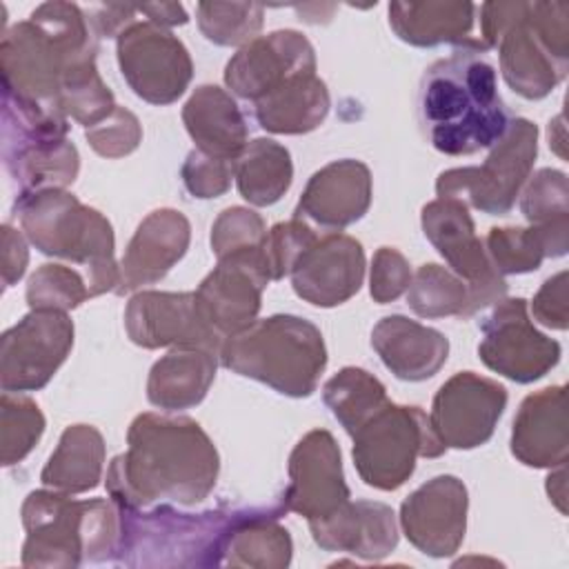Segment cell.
I'll return each mask as SVG.
<instances>
[{"label": "cell", "mask_w": 569, "mask_h": 569, "mask_svg": "<svg viewBox=\"0 0 569 569\" xmlns=\"http://www.w3.org/2000/svg\"><path fill=\"white\" fill-rule=\"evenodd\" d=\"M218 471V449L196 420L140 413L129 425L127 451L107 469V491L124 509L156 502L196 505L211 493Z\"/></svg>", "instance_id": "obj_1"}, {"label": "cell", "mask_w": 569, "mask_h": 569, "mask_svg": "<svg viewBox=\"0 0 569 569\" xmlns=\"http://www.w3.org/2000/svg\"><path fill=\"white\" fill-rule=\"evenodd\" d=\"M418 118L431 147L447 156L489 149L509 127L493 67L469 49H453L425 71Z\"/></svg>", "instance_id": "obj_2"}, {"label": "cell", "mask_w": 569, "mask_h": 569, "mask_svg": "<svg viewBox=\"0 0 569 569\" xmlns=\"http://www.w3.org/2000/svg\"><path fill=\"white\" fill-rule=\"evenodd\" d=\"M98 40L78 4L53 0L36 7L27 20L2 33V93L64 118L58 104L62 76L78 60L96 58Z\"/></svg>", "instance_id": "obj_3"}, {"label": "cell", "mask_w": 569, "mask_h": 569, "mask_svg": "<svg viewBox=\"0 0 569 569\" xmlns=\"http://www.w3.org/2000/svg\"><path fill=\"white\" fill-rule=\"evenodd\" d=\"M478 42L498 49L502 78L518 96L540 100L569 69V2H485Z\"/></svg>", "instance_id": "obj_4"}, {"label": "cell", "mask_w": 569, "mask_h": 569, "mask_svg": "<svg viewBox=\"0 0 569 569\" xmlns=\"http://www.w3.org/2000/svg\"><path fill=\"white\" fill-rule=\"evenodd\" d=\"M22 567H78L116 562L120 507L109 498L73 500L56 489L31 491L22 502Z\"/></svg>", "instance_id": "obj_5"}, {"label": "cell", "mask_w": 569, "mask_h": 569, "mask_svg": "<svg viewBox=\"0 0 569 569\" xmlns=\"http://www.w3.org/2000/svg\"><path fill=\"white\" fill-rule=\"evenodd\" d=\"M218 360L224 369L282 396L307 398L327 367V347L313 322L276 313L224 338Z\"/></svg>", "instance_id": "obj_6"}, {"label": "cell", "mask_w": 569, "mask_h": 569, "mask_svg": "<svg viewBox=\"0 0 569 569\" xmlns=\"http://www.w3.org/2000/svg\"><path fill=\"white\" fill-rule=\"evenodd\" d=\"M16 213L27 240L40 253L87 267L91 298L118 289L113 229L98 209L82 204L67 189H47L18 196Z\"/></svg>", "instance_id": "obj_7"}, {"label": "cell", "mask_w": 569, "mask_h": 569, "mask_svg": "<svg viewBox=\"0 0 569 569\" xmlns=\"http://www.w3.org/2000/svg\"><path fill=\"white\" fill-rule=\"evenodd\" d=\"M242 509L180 513L169 505L120 507V547L116 562L124 567H218L224 540L242 518Z\"/></svg>", "instance_id": "obj_8"}, {"label": "cell", "mask_w": 569, "mask_h": 569, "mask_svg": "<svg viewBox=\"0 0 569 569\" xmlns=\"http://www.w3.org/2000/svg\"><path fill=\"white\" fill-rule=\"evenodd\" d=\"M67 131V118L24 107L2 93V160L18 182V196L67 189L78 178L80 156Z\"/></svg>", "instance_id": "obj_9"}, {"label": "cell", "mask_w": 569, "mask_h": 569, "mask_svg": "<svg viewBox=\"0 0 569 569\" xmlns=\"http://www.w3.org/2000/svg\"><path fill=\"white\" fill-rule=\"evenodd\" d=\"M353 465L365 485L393 491L416 469V458H438L447 447L420 407L387 402L353 436Z\"/></svg>", "instance_id": "obj_10"}, {"label": "cell", "mask_w": 569, "mask_h": 569, "mask_svg": "<svg viewBox=\"0 0 569 569\" xmlns=\"http://www.w3.org/2000/svg\"><path fill=\"white\" fill-rule=\"evenodd\" d=\"M536 156L538 127L527 118H513L480 167L442 171L436 180V193L438 198L462 200L482 213L502 216L520 196Z\"/></svg>", "instance_id": "obj_11"}, {"label": "cell", "mask_w": 569, "mask_h": 569, "mask_svg": "<svg viewBox=\"0 0 569 569\" xmlns=\"http://www.w3.org/2000/svg\"><path fill=\"white\" fill-rule=\"evenodd\" d=\"M116 56L131 91L149 104L176 102L193 78V62L182 40L147 18L116 38Z\"/></svg>", "instance_id": "obj_12"}, {"label": "cell", "mask_w": 569, "mask_h": 569, "mask_svg": "<svg viewBox=\"0 0 569 569\" xmlns=\"http://www.w3.org/2000/svg\"><path fill=\"white\" fill-rule=\"evenodd\" d=\"M420 224L451 271L467 282L471 316L507 296V282L491 264L482 240L476 236L469 207L462 200L436 198L427 202Z\"/></svg>", "instance_id": "obj_13"}, {"label": "cell", "mask_w": 569, "mask_h": 569, "mask_svg": "<svg viewBox=\"0 0 569 569\" xmlns=\"http://www.w3.org/2000/svg\"><path fill=\"white\" fill-rule=\"evenodd\" d=\"M480 331V360L513 382H533L560 360V345L533 327L525 298L498 300L482 318Z\"/></svg>", "instance_id": "obj_14"}, {"label": "cell", "mask_w": 569, "mask_h": 569, "mask_svg": "<svg viewBox=\"0 0 569 569\" xmlns=\"http://www.w3.org/2000/svg\"><path fill=\"white\" fill-rule=\"evenodd\" d=\"M73 347V322L67 311L31 309L0 340L2 391H38Z\"/></svg>", "instance_id": "obj_15"}, {"label": "cell", "mask_w": 569, "mask_h": 569, "mask_svg": "<svg viewBox=\"0 0 569 569\" xmlns=\"http://www.w3.org/2000/svg\"><path fill=\"white\" fill-rule=\"evenodd\" d=\"M269 282L271 278L260 247L220 258L193 293L202 318L224 340L256 322L262 291Z\"/></svg>", "instance_id": "obj_16"}, {"label": "cell", "mask_w": 569, "mask_h": 569, "mask_svg": "<svg viewBox=\"0 0 569 569\" xmlns=\"http://www.w3.org/2000/svg\"><path fill=\"white\" fill-rule=\"evenodd\" d=\"M505 407L507 389L500 382L460 371L433 396L429 422L447 449H476L493 436Z\"/></svg>", "instance_id": "obj_17"}, {"label": "cell", "mask_w": 569, "mask_h": 569, "mask_svg": "<svg viewBox=\"0 0 569 569\" xmlns=\"http://www.w3.org/2000/svg\"><path fill=\"white\" fill-rule=\"evenodd\" d=\"M124 329L142 349L204 347L220 353L224 342L202 318L193 291H138L127 302Z\"/></svg>", "instance_id": "obj_18"}, {"label": "cell", "mask_w": 569, "mask_h": 569, "mask_svg": "<svg viewBox=\"0 0 569 569\" xmlns=\"http://www.w3.org/2000/svg\"><path fill=\"white\" fill-rule=\"evenodd\" d=\"M289 485L282 505L309 520H320L349 502L342 458L336 438L327 429H313L298 440L287 465Z\"/></svg>", "instance_id": "obj_19"}, {"label": "cell", "mask_w": 569, "mask_h": 569, "mask_svg": "<svg viewBox=\"0 0 569 569\" xmlns=\"http://www.w3.org/2000/svg\"><path fill=\"white\" fill-rule=\"evenodd\" d=\"M467 507L465 482L449 473L436 476L402 500V533L418 551L431 558L453 556L467 531Z\"/></svg>", "instance_id": "obj_20"}, {"label": "cell", "mask_w": 569, "mask_h": 569, "mask_svg": "<svg viewBox=\"0 0 569 569\" xmlns=\"http://www.w3.org/2000/svg\"><path fill=\"white\" fill-rule=\"evenodd\" d=\"M316 71L311 42L293 29L258 36L233 53L224 69V84L242 100H260L284 80Z\"/></svg>", "instance_id": "obj_21"}, {"label": "cell", "mask_w": 569, "mask_h": 569, "mask_svg": "<svg viewBox=\"0 0 569 569\" xmlns=\"http://www.w3.org/2000/svg\"><path fill=\"white\" fill-rule=\"evenodd\" d=\"M296 296L316 307H338L353 298L365 280L362 244L340 231L318 236L291 269Z\"/></svg>", "instance_id": "obj_22"}, {"label": "cell", "mask_w": 569, "mask_h": 569, "mask_svg": "<svg viewBox=\"0 0 569 569\" xmlns=\"http://www.w3.org/2000/svg\"><path fill=\"white\" fill-rule=\"evenodd\" d=\"M371 204V171L365 162L342 158L318 169L293 211V218L311 220L322 229H345L358 222Z\"/></svg>", "instance_id": "obj_23"}, {"label": "cell", "mask_w": 569, "mask_h": 569, "mask_svg": "<svg viewBox=\"0 0 569 569\" xmlns=\"http://www.w3.org/2000/svg\"><path fill=\"white\" fill-rule=\"evenodd\" d=\"M191 224L178 209H156L136 229L120 260L116 293H129L162 280L187 253Z\"/></svg>", "instance_id": "obj_24"}, {"label": "cell", "mask_w": 569, "mask_h": 569, "mask_svg": "<svg viewBox=\"0 0 569 569\" xmlns=\"http://www.w3.org/2000/svg\"><path fill=\"white\" fill-rule=\"evenodd\" d=\"M511 453L527 467L553 469L567 462V391L553 385L529 393L513 418Z\"/></svg>", "instance_id": "obj_25"}, {"label": "cell", "mask_w": 569, "mask_h": 569, "mask_svg": "<svg viewBox=\"0 0 569 569\" xmlns=\"http://www.w3.org/2000/svg\"><path fill=\"white\" fill-rule=\"evenodd\" d=\"M316 545L325 551H345L365 560H382L398 545L396 513L376 500L345 502L327 518L309 520Z\"/></svg>", "instance_id": "obj_26"}, {"label": "cell", "mask_w": 569, "mask_h": 569, "mask_svg": "<svg viewBox=\"0 0 569 569\" xmlns=\"http://www.w3.org/2000/svg\"><path fill=\"white\" fill-rule=\"evenodd\" d=\"M371 347L382 365L400 380L420 382L440 371L449 356V340L407 316H385L371 331Z\"/></svg>", "instance_id": "obj_27"}, {"label": "cell", "mask_w": 569, "mask_h": 569, "mask_svg": "<svg viewBox=\"0 0 569 569\" xmlns=\"http://www.w3.org/2000/svg\"><path fill=\"white\" fill-rule=\"evenodd\" d=\"M478 7L460 0H427V2H391L389 24L393 33L413 47L453 44L482 53L478 38H471L473 16Z\"/></svg>", "instance_id": "obj_28"}, {"label": "cell", "mask_w": 569, "mask_h": 569, "mask_svg": "<svg viewBox=\"0 0 569 569\" xmlns=\"http://www.w3.org/2000/svg\"><path fill=\"white\" fill-rule=\"evenodd\" d=\"M182 122L196 149L236 162L247 147V120L238 102L218 84L198 87L182 107Z\"/></svg>", "instance_id": "obj_29"}, {"label": "cell", "mask_w": 569, "mask_h": 569, "mask_svg": "<svg viewBox=\"0 0 569 569\" xmlns=\"http://www.w3.org/2000/svg\"><path fill=\"white\" fill-rule=\"evenodd\" d=\"M218 353L204 347H173L149 371L147 398L153 407L180 411L204 400L218 369Z\"/></svg>", "instance_id": "obj_30"}, {"label": "cell", "mask_w": 569, "mask_h": 569, "mask_svg": "<svg viewBox=\"0 0 569 569\" xmlns=\"http://www.w3.org/2000/svg\"><path fill=\"white\" fill-rule=\"evenodd\" d=\"M331 107L329 89L316 71L298 73L253 102L258 124L271 133L298 136L322 124Z\"/></svg>", "instance_id": "obj_31"}, {"label": "cell", "mask_w": 569, "mask_h": 569, "mask_svg": "<svg viewBox=\"0 0 569 569\" xmlns=\"http://www.w3.org/2000/svg\"><path fill=\"white\" fill-rule=\"evenodd\" d=\"M287 513L284 505L247 507L224 540L222 565L251 569H284L291 562L293 542L289 531L278 525Z\"/></svg>", "instance_id": "obj_32"}, {"label": "cell", "mask_w": 569, "mask_h": 569, "mask_svg": "<svg viewBox=\"0 0 569 569\" xmlns=\"http://www.w3.org/2000/svg\"><path fill=\"white\" fill-rule=\"evenodd\" d=\"M487 256L500 276L536 271L545 258L569 249V220L529 227H493L485 240Z\"/></svg>", "instance_id": "obj_33"}, {"label": "cell", "mask_w": 569, "mask_h": 569, "mask_svg": "<svg viewBox=\"0 0 569 569\" xmlns=\"http://www.w3.org/2000/svg\"><path fill=\"white\" fill-rule=\"evenodd\" d=\"M104 440L91 425H71L62 431L56 451L40 471L44 487L62 493H84L100 485Z\"/></svg>", "instance_id": "obj_34"}, {"label": "cell", "mask_w": 569, "mask_h": 569, "mask_svg": "<svg viewBox=\"0 0 569 569\" xmlns=\"http://www.w3.org/2000/svg\"><path fill=\"white\" fill-rule=\"evenodd\" d=\"M233 178L240 196L256 204L269 207L278 202L293 180V164L287 147L271 138L247 142L233 164Z\"/></svg>", "instance_id": "obj_35"}, {"label": "cell", "mask_w": 569, "mask_h": 569, "mask_svg": "<svg viewBox=\"0 0 569 569\" xmlns=\"http://www.w3.org/2000/svg\"><path fill=\"white\" fill-rule=\"evenodd\" d=\"M322 400L349 436L389 402L385 385L360 367H345L329 378L322 387Z\"/></svg>", "instance_id": "obj_36"}, {"label": "cell", "mask_w": 569, "mask_h": 569, "mask_svg": "<svg viewBox=\"0 0 569 569\" xmlns=\"http://www.w3.org/2000/svg\"><path fill=\"white\" fill-rule=\"evenodd\" d=\"M407 305L420 318H471L469 287L462 278L440 264H422L407 289Z\"/></svg>", "instance_id": "obj_37"}, {"label": "cell", "mask_w": 569, "mask_h": 569, "mask_svg": "<svg viewBox=\"0 0 569 569\" xmlns=\"http://www.w3.org/2000/svg\"><path fill=\"white\" fill-rule=\"evenodd\" d=\"M60 111L84 129L102 122L118 107L111 89L102 82L96 58H82L67 69L60 82Z\"/></svg>", "instance_id": "obj_38"}, {"label": "cell", "mask_w": 569, "mask_h": 569, "mask_svg": "<svg viewBox=\"0 0 569 569\" xmlns=\"http://www.w3.org/2000/svg\"><path fill=\"white\" fill-rule=\"evenodd\" d=\"M198 27L202 36L220 47H244L264 22V7L256 2H198Z\"/></svg>", "instance_id": "obj_39"}, {"label": "cell", "mask_w": 569, "mask_h": 569, "mask_svg": "<svg viewBox=\"0 0 569 569\" xmlns=\"http://www.w3.org/2000/svg\"><path fill=\"white\" fill-rule=\"evenodd\" d=\"M44 431L40 407L20 393L2 391L0 398V460L11 467L29 456Z\"/></svg>", "instance_id": "obj_40"}, {"label": "cell", "mask_w": 569, "mask_h": 569, "mask_svg": "<svg viewBox=\"0 0 569 569\" xmlns=\"http://www.w3.org/2000/svg\"><path fill=\"white\" fill-rule=\"evenodd\" d=\"M91 298L82 276L64 264H42L27 282L29 309L69 311Z\"/></svg>", "instance_id": "obj_41"}, {"label": "cell", "mask_w": 569, "mask_h": 569, "mask_svg": "<svg viewBox=\"0 0 569 569\" xmlns=\"http://www.w3.org/2000/svg\"><path fill=\"white\" fill-rule=\"evenodd\" d=\"M520 211L529 224H551L569 220V182L558 169H540L525 182Z\"/></svg>", "instance_id": "obj_42"}, {"label": "cell", "mask_w": 569, "mask_h": 569, "mask_svg": "<svg viewBox=\"0 0 569 569\" xmlns=\"http://www.w3.org/2000/svg\"><path fill=\"white\" fill-rule=\"evenodd\" d=\"M267 238V227L260 213L247 207H229L211 224V251L216 258L260 249Z\"/></svg>", "instance_id": "obj_43"}, {"label": "cell", "mask_w": 569, "mask_h": 569, "mask_svg": "<svg viewBox=\"0 0 569 569\" xmlns=\"http://www.w3.org/2000/svg\"><path fill=\"white\" fill-rule=\"evenodd\" d=\"M318 240L316 231L300 218L278 222L267 231L262 253L267 260L269 278L280 280L291 273L298 258Z\"/></svg>", "instance_id": "obj_44"}, {"label": "cell", "mask_w": 569, "mask_h": 569, "mask_svg": "<svg viewBox=\"0 0 569 569\" xmlns=\"http://www.w3.org/2000/svg\"><path fill=\"white\" fill-rule=\"evenodd\" d=\"M84 138L98 156L122 158L138 149L142 140V127L129 109L116 107L102 122L84 129Z\"/></svg>", "instance_id": "obj_45"}, {"label": "cell", "mask_w": 569, "mask_h": 569, "mask_svg": "<svg viewBox=\"0 0 569 569\" xmlns=\"http://www.w3.org/2000/svg\"><path fill=\"white\" fill-rule=\"evenodd\" d=\"M233 164L231 160H222V158H213L207 156L198 149L189 151L187 160L182 162L180 169V178L184 189L193 196V198H218L222 193H227V189L231 187L233 180Z\"/></svg>", "instance_id": "obj_46"}, {"label": "cell", "mask_w": 569, "mask_h": 569, "mask_svg": "<svg viewBox=\"0 0 569 569\" xmlns=\"http://www.w3.org/2000/svg\"><path fill=\"white\" fill-rule=\"evenodd\" d=\"M411 284L409 260L393 247H380L371 260L369 293L376 302L387 305L398 300Z\"/></svg>", "instance_id": "obj_47"}, {"label": "cell", "mask_w": 569, "mask_h": 569, "mask_svg": "<svg viewBox=\"0 0 569 569\" xmlns=\"http://www.w3.org/2000/svg\"><path fill=\"white\" fill-rule=\"evenodd\" d=\"M567 271H558L547 278L538 293L533 296L531 311L533 318L551 329L565 331L569 327V302H567Z\"/></svg>", "instance_id": "obj_48"}, {"label": "cell", "mask_w": 569, "mask_h": 569, "mask_svg": "<svg viewBox=\"0 0 569 569\" xmlns=\"http://www.w3.org/2000/svg\"><path fill=\"white\" fill-rule=\"evenodd\" d=\"M0 244H2V284L7 289L22 278L29 262V249L22 233L11 224H2Z\"/></svg>", "instance_id": "obj_49"}, {"label": "cell", "mask_w": 569, "mask_h": 569, "mask_svg": "<svg viewBox=\"0 0 569 569\" xmlns=\"http://www.w3.org/2000/svg\"><path fill=\"white\" fill-rule=\"evenodd\" d=\"M142 16H147V20L160 24V27H176V24H187L189 16L184 11L182 4L178 2H147L140 4Z\"/></svg>", "instance_id": "obj_50"}, {"label": "cell", "mask_w": 569, "mask_h": 569, "mask_svg": "<svg viewBox=\"0 0 569 569\" xmlns=\"http://www.w3.org/2000/svg\"><path fill=\"white\" fill-rule=\"evenodd\" d=\"M547 493H549V500L558 507V511L567 513V469H565V465H558L556 471L549 473Z\"/></svg>", "instance_id": "obj_51"}, {"label": "cell", "mask_w": 569, "mask_h": 569, "mask_svg": "<svg viewBox=\"0 0 569 569\" xmlns=\"http://www.w3.org/2000/svg\"><path fill=\"white\" fill-rule=\"evenodd\" d=\"M549 147H553L556 149V153L560 156V158H565V124H562V113L553 120V122H549Z\"/></svg>", "instance_id": "obj_52"}]
</instances>
